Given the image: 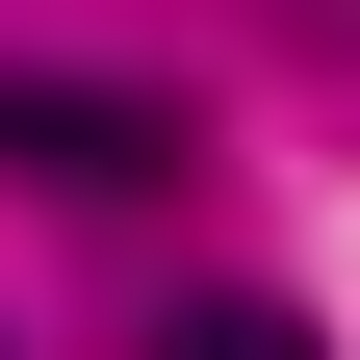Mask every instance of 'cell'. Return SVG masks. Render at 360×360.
<instances>
[{
  "mask_svg": "<svg viewBox=\"0 0 360 360\" xmlns=\"http://www.w3.org/2000/svg\"><path fill=\"white\" fill-rule=\"evenodd\" d=\"M155 360H335L309 309H257V283H206V309H155Z\"/></svg>",
  "mask_w": 360,
  "mask_h": 360,
  "instance_id": "7a4b0ae2",
  "label": "cell"
},
{
  "mask_svg": "<svg viewBox=\"0 0 360 360\" xmlns=\"http://www.w3.org/2000/svg\"><path fill=\"white\" fill-rule=\"evenodd\" d=\"M0 155L77 180V206H155L180 180V103H103V77H0Z\"/></svg>",
  "mask_w": 360,
  "mask_h": 360,
  "instance_id": "6da1fadb",
  "label": "cell"
}]
</instances>
